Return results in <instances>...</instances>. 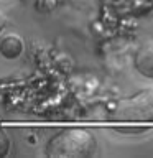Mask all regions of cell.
<instances>
[{
  "instance_id": "cell-1",
  "label": "cell",
  "mask_w": 153,
  "mask_h": 158,
  "mask_svg": "<svg viewBox=\"0 0 153 158\" xmlns=\"http://www.w3.org/2000/svg\"><path fill=\"white\" fill-rule=\"evenodd\" d=\"M97 150V140L86 128H64L46 143L49 158H89Z\"/></svg>"
},
{
  "instance_id": "cell-2",
  "label": "cell",
  "mask_w": 153,
  "mask_h": 158,
  "mask_svg": "<svg viewBox=\"0 0 153 158\" xmlns=\"http://www.w3.org/2000/svg\"><path fill=\"white\" fill-rule=\"evenodd\" d=\"M112 118L123 123H151L153 87H145L132 96L120 99L112 109Z\"/></svg>"
},
{
  "instance_id": "cell-3",
  "label": "cell",
  "mask_w": 153,
  "mask_h": 158,
  "mask_svg": "<svg viewBox=\"0 0 153 158\" xmlns=\"http://www.w3.org/2000/svg\"><path fill=\"white\" fill-rule=\"evenodd\" d=\"M133 66L143 77L153 79V40L143 41L133 56Z\"/></svg>"
},
{
  "instance_id": "cell-4",
  "label": "cell",
  "mask_w": 153,
  "mask_h": 158,
  "mask_svg": "<svg viewBox=\"0 0 153 158\" xmlns=\"http://www.w3.org/2000/svg\"><path fill=\"white\" fill-rule=\"evenodd\" d=\"M23 53V40L17 33H8L0 40V54L5 59H17Z\"/></svg>"
},
{
  "instance_id": "cell-5",
  "label": "cell",
  "mask_w": 153,
  "mask_h": 158,
  "mask_svg": "<svg viewBox=\"0 0 153 158\" xmlns=\"http://www.w3.org/2000/svg\"><path fill=\"white\" fill-rule=\"evenodd\" d=\"M10 150V137L7 135V132L0 128V158L7 156Z\"/></svg>"
},
{
  "instance_id": "cell-6",
  "label": "cell",
  "mask_w": 153,
  "mask_h": 158,
  "mask_svg": "<svg viewBox=\"0 0 153 158\" xmlns=\"http://www.w3.org/2000/svg\"><path fill=\"white\" fill-rule=\"evenodd\" d=\"M5 25H7V18H5V15H3L2 12H0V33L3 31Z\"/></svg>"
}]
</instances>
